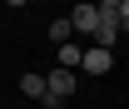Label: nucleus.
I'll use <instances>...</instances> for the list:
<instances>
[{
    "mask_svg": "<svg viewBox=\"0 0 129 109\" xmlns=\"http://www.w3.org/2000/svg\"><path fill=\"white\" fill-rule=\"evenodd\" d=\"M70 94H75V75H70V69H55V75H45V99H40L45 109H60Z\"/></svg>",
    "mask_w": 129,
    "mask_h": 109,
    "instance_id": "1",
    "label": "nucleus"
},
{
    "mask_svg": "<svg viewBox=\"0 0 129 109\" xmlns=\"http://www.w3.org/2000/svg\"><path fill=\"white\" fill-rule=\"evenodd\" d=\"M20 89L30 94V99H45V75H25V79H20Z\"/></svg>",
    "mask_w": 129,
    "mask_h": 109,
    "instance_id": "5",
    "label": "nucleus"
},
{
    "mask_svg": "<svg viewBox=\"0 0 129 109\" xmlns=\"http://www.w3.org/2000/svg\"><path fill=\"white\" fill-rule=\"evenodd\" d=\"M114 40H119V25H114V20H99L94 25V45L99 50H114Z\"/></svg>",
    "mask_w": 129,
    "mask_h": 109,
    "instance_id": "4",
    "label": "nucleus"
},
{
    "mask_svg": "<svg viewBox=\"0 0 129 109\" xmlns=\"http://www.w3.org/2000/svg\"><path fill=\"white\" fill-rule=\"evenodd\" d=\"M80 60H84V50H80V45H60V69H75Z\"/></svg>",
    "mask_w": 129,
    "mask_h": 109,
    "instance_id": "6",
    "label": "nucleus"
},
{
    "mask_svg": "<svg viewBox=\"0 0 129 109\" xmlns=\"http://www.w3.org/2000/svg\"><path fill=\"white\" fill-rule=\"evenodd\" d=\"M119 25H129V0H119Z\"/></svg>",
    "mask_w": 129,
    "mask_h": 109,
    "instance_id": "8",
    "label": "nucleus"
},
{
    "mask_svg": "<svg viewBox=\"0 0 129 109\" xmlns=\"http://www.w3.org/2000/svg\"><path fill=\"white\" fill-rule=\"evenodd\" d=\"M70 35H75L70 20H55V25H50V40H55V45H70Z\"/></svg>",
    "mask_w": 129,
    "mask_h": 109,
    "instance_id": "7",
    "label": "nucleus"
},
{
    "mask_svg": "<svg viewBox=\"0 0 129 109\" xmlns=\"http://www.w3.org/2000/svg\"><path fill=\"white\" fill-rule=\"evenodd\" d=\"M70 25H75V30H84V35H94L99 10H94V5H75V10H70Z\"/></svg>",
    "mask_w": 129,
    "mask_h": 109,
    "instance_id": "3",
    "label": "nucleus"
},
{
    "mask_svg": "<svg viewBox=\"0 0 129 109\" xmlns=\"http://www.w3.org/2000/svg\"><path fill=\"white\" fill-rule=\"evenodd\" d=\"M80 64H84V75H104V69L114 64V50H99V45H94V50H84Z\"/></svg>",
    "mask_w": 129,
    "mask_h": 109,
    "instance_id": "2",
    "label": "nucleus"
}]
</instances>
